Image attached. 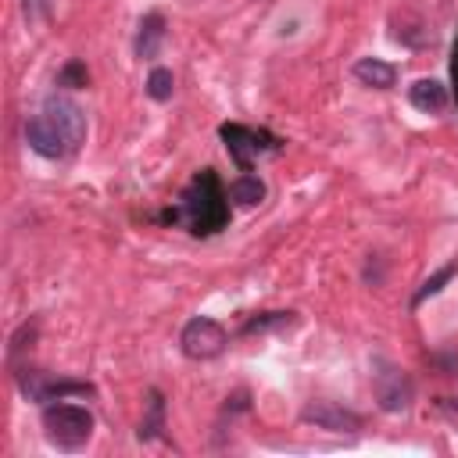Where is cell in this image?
<instances>
[{
	"label": "cell",
	"instance_id": "3957f363",
	"mask_svg": "<svg viewBox=\"0 0 458 458\" xmlns=\"http://www.w3.org/2000/svg\"><path fill=\"white\" fill-rule=\"evenodd\" d=\"M225 344H229V333L222 329V322H215V318H208V315L190 318V322L182 326V333H179V347H182V354L193 358V361L218 358V354L225 351Z\"/></svg>",
	"mask_w": 458,
	"mask_h": 458
},
{
	"label": "cell",
	"instance_id": "6da1fadb",
	"mask_svg": "<svg viewBox=\"0 0 458 458\" xmlns=\"http://www.w3.org/2000/svg\"><path fill=\"white\" fill-rule=\"evenodd\" d=\"M229 193H222L211 168H204L182 193V215L193 233H218L229 222Z\"/></svg>",
	"mask_w": 458,
	"mask_h": 458
},
{
	"label": "cell",
	"instance_id": "5b68a950",
	"mask_svg": "<svg viewBox=\"0 0 458 458\" xmlns=\"http://www.w3.org/2000/svg\"><path fill=\"white\" fill-rule=\"evenodd\" d=\"M25 143H29V150H36L47 161H61V157L75 154L72 143H68V136L43 111H36L32 118H25Z\"/></svg>",
	"mask_w": 458,
	"mask_h": 458
},
{
	"label": "cell",
	"instance_id": "9c48e42d",
	"mask_svg": "<svg viewBox=\"0 0 458 458\" xmlns=\"http://www.w3.org/2000/svg\"><path fill=\"white\" fill-rule=\"evenodd\" d=\"M21 390L32 397V401H64L72 394L79 397H89L93 386L89 383H75V379H43L39 372H21Z\"/></svg>",
	"mask_w": 458,
	"mask_h": 458
},
{
	"label": "cell",
	"instance_id": "ffe728a7",
	"mask_svg": "<svg viewBox=\"0 0 458 458\" xmlns=\"http://www.w3.org/2000/svg\"><path fill=\"white\" fill-rule=\"evenodd\" d=\"M451 79H454V97H458V43H454V54H451Z\"/></svg>",
	"mask_w": 458,
	"mask_h": 458
},
{
	"label": "cell",
	"instance_id": "7c38bea8",
	"mask_svg": "<svg viewBox=\"0 0 458 458\" xmlns=\"http://www.w3.org/2000/svg\"><path fill=\"white\" fill-rule=\"evenodd\" d=\"M354 79L372 89H390L397 82V68L379 57H361V61H354Z\"/></svg>",
	"mask_w": 458,
	"mask_h": 458
},
{
	"label": "cell",
	"instance_id": "d6986e66",
	"mask_svg": "<svg viewBox=\"0 0 458 458\" xmlns=\"http://www.w3.org/2000/svg\"><path fill=\"white\" fill-rule=\"evenodd\" d=\"M21 4H25L29 21H43V18L50 14V0H21Z\"/></svg>",
	"mask_w": 458,
	"mask_h": 458
},
{
	"label": "cell",
	"instance_id": "8992f818",
	"mask_svg": "<svg viewBox=\"0 0 458 458\" xmlns=\"http://www.w3.org/2000/svg\"><path fill=\"white\" fill-rule=\"evenodd\" d=\"M218 132H222L225 150H229V157L236 161L240 172H250V161L261 150H276V140L268 132H258V129H247V125H222Z\"/></svg>",
	"mask_w": 458,
	"mask_h": 458
},
{
	"label": "cell",
	"instance_id": "ac0fdd59",
	"mask_svg": "<svg viewBox=\"0 0 458 458\" xmlns=\"http://www.w3.org/2000/svg\"><path fill=\"white\" fill-rule=\"evenodd\" d=\"M286 322H293V311H268L265 318H250V322L243 326V333H265V329L286 326Z\"/></svg>",
	"mask_w": 458,
	"mask_h": 458
},
{
	"label": "cell",
	"instance_id": "44dd1931",
	"mask_svg": "<svg viewBox=\"0 0 458 458\" xmlns=\"http://www.w3.org/2000/svg\"><path fill=\"white\" fill-rule=\"evenodd\" d=\"M451 408H454V411H458V397H454V401H451Z\"/></svg>",
	"mask_w": 458,
	"mask_h": 458
},
{
	"label": "cell",
	"instance_id": "9a60e30c",
	"mask_svg": "<svg viewBox=\"0 0 458 458\" xmlns=\"http://www.w3.org/2000/svg\"><path fill=\"white\" fill-rule=\"evenodd\" d=\"M172 93H175V75L168 68H154L147 75V97L157 100V104H165V100H172Z\"/></svg>",
	"mask_w": 458,
	"mask_h": 458
},
{
	"label": "cell",
	"instance_id": "2e32d148",
	"mask_svg": "<svg viewBox=\"0 0 458 458\" xmlns=\"http://www.w3.org/2000/svg\"><path fill=\"white\" fill-rule=\"evenodd\" d=\"M86 82H89V72H86L82 61H68V64L57 72V86H64V89H79V86H86Z\"/></svg>",
	"mask_w": 458,
	"mask_h": 458
},
{
	"label": "cell",
	"instance_id": "52a82bcc",
	"mask_svg": "<svg viewBox=\"0 0 458 458\" xmlns=\"http://www.w3.org/2000/svg\"><path fill=\"white\" fill-rule=\"evenodd\" d=\"M64 136H68V143H72V150H79L82 147V140H86V114H82V107L72 100V97H64V93H54V97H47L43 100V107H39Z\"/></svg>",
	"mask_w": 458,
	"mask_h": 458
},
{
	"label": "cell",
	"instance_id": "e0dca14e",
	"mask_svg": "<svg viewBox=\"0 0 458 458\" xmlns=\"http://www.w3.org/2000/svg\"><path fill=\"white\" fill-rule=\"evenodd\" d=\"M454 272H458V258H454L451 265H444V268H440V272H437L433 279H426V283H422V290L415 293V304H422L426 297H433V293H440V290H444V283H447V279H451Z\"/></svg>",
	"mask_w": 458,
	"mask_h": 458
},
{
	"label": "cell",
	"instance_id": "30bf717a",
	"mask_svg": "<svg viewBox=\"0 0 458 458\" xmlns=\"http://www.w3.org/2000/svg\"><path fill=\"white\" fill-rule=\"evenodd\" d=\"M161 43H165V14L150 11L140 18V29H136V57L154 61L161 54Z\"/></svg>",
	"mask_w": 458,
	"mask_h": 458
},
{
	"label": "cell",
	"instance_id": "7a4b0ae2",
	"mask_svg": "<svg viewBox=\"0 0 458 458\" xmlns=\"http://www.w3.org/2000/svg\"><path fill=\"white\" fill-rule=\"evenodd\" d=\"M43 433L57 451H82L93 437V411L68 401H50L43 408Z\"/></svg>",
	"mask_w": 458,
	"mask_h": 458
},
{
	"label": "cell",
	"instance_id": "5bb4252c",
	"mask_svg": "<svg viewBox=\"0 0 458 458\" xmlns=\"http://www.w3.org/2000/svg\"><path fill=\"white\" fill-rule=\"evenodd\" d=\"M161 429H165V397H161L157 390H150L147 415H143V422H140L136 437H140V440H154V437H161Z\"/></svg>",
	"mask_w": 458,
	"mask_h": 458
},
{
	"label": "cell",
	"instance_id": "8fae6325",
	"mask_svg": "<svg viewBox=\"0 0 458 458\" xmlns=\"http://www.w3.org/2000/svg\"><path fill=\"white\" fill-rule=\"evenodd\" d=\"M408 100L415 111L422 114H440L447 107V86L440 79H419L411 89H408Z\"/></svg>",
	"mask_w": 458,
	"mask_h": 458
},
{
	"label": "cell",
	"instance_id": "ba28073f",
	"mask_svg": "<svg viewBox=\"0 0 458 458\" xmlns=\"http://www.w3.org/2000/svg\"><path fill=\"white\" fill-rule=\"evenodd\" d=\"M301 419H304L308 426L329 429V433H358V429H361V415H354V411H347V408H340V404H333V401H311V404L301 411Z\"/></svg>",
	"mask_w": 458,
	"mask_h": 458
},
{
	"label": "cell",
	"instance_id": "4fadbf2b",
	"mask_svg": "<svg viewBox=\"0 0 458 458\" xmlns=\"http://www.w3.org/2000/svg\"><path fill=\"white\" fill-rule=\"evenodd\" d=\"M229 200L233 204H240V208H254V204H261L265 200V182L258 179V175H250V172H243V175H236L233 182H229Z\"/></svg>",
	"mask_w": 458,
	"mask_h": 458
},
{
	"label": "cell",
	"instance_id": "277c9868",
	"mask_svg": "<svg viewBox=\"0 0 458 458\" xmlns=\"http://www.w3.org/2000/svg\"><path fill=\"white\" fill-rule=\"evenodd\" d=\"M372 394H376L383 411H404L411 404V397H415V383H411V376L404 369L379 361L376 372H372Z\"/></svg>",
	"mask_w": 458,
	"mask_h": 458
}]
</instances>
